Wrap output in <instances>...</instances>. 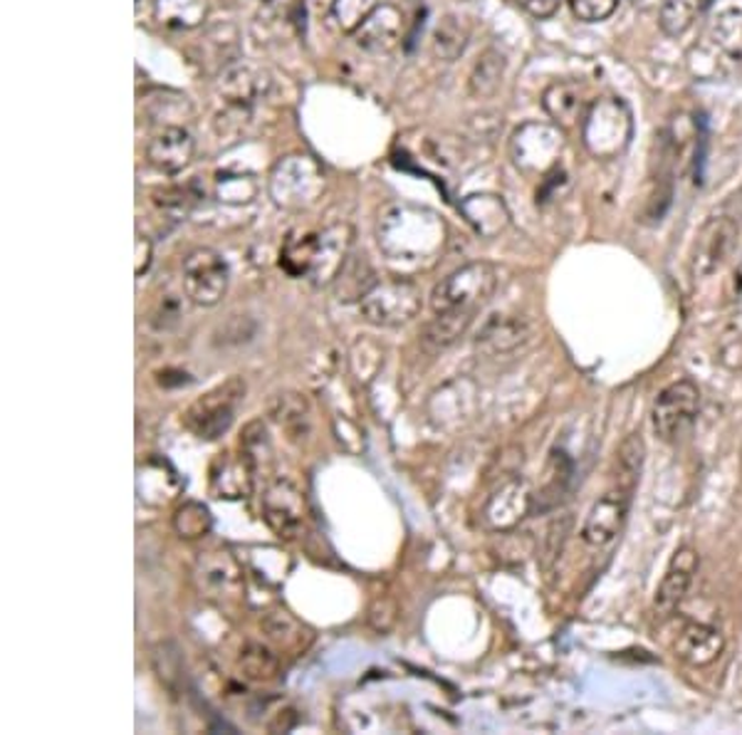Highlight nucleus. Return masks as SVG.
Segmentation results:
<instances>
[{"label": "nucleus", "mask_w": 742, "mask_h": 735, "mask_svg": "<svg viewBox=\"0 0 742 735\" xmlns=\"http://www.w3.org/2000/svg\"><path fill=\"white\" fill-rule=\"evenodd\" d=\"M337 0H305V8L310 10L315 18H325L332 13V8Z\"/></svg>", "instance_id": "nucleus-51"}, {"label": "nucleus", "mask_w": 742, "mask_h": 735, "mask_svg": "<svg viewBox=\"0 0 742 735\" xmlns=\"http://www.w3.org/2000/svg\"><path fill=\"white\" fill-rule=\"evenodd\" d=\"M498 287V271L488 261L466 263L446 275L431 293V309L438 313L478 315Z\"/></svg>", "instance_id": "nucleus-2"}, {"label": "nucleus", "mask_w": 742, "mask_h": 735, "mask_svg": "<svg viewBox=\"0 0 742 735\" xmlns=\"http://www.w3.org/2000/svg\"><path fill=\"white\" fill-rule=\"evenodd\" d=\"M738 238L740 225L730 216H713L698 228L691 253H688V271L696 281L713 277L733 258Z\"/></svg>", "instance_id": "nucleus-9"}, {"label": "nucleus", "mask_w": 742, "mask_h": 735, "mask_svg": "<svg viewBox=\"0 0 742 735\" xmlns=\"http://www.w3.org/2000/svg\"><path fill=\"white\" fill-rule=\"evenodd\" d=\"M270 90H273V77H270L268 70L253 65V62L238 60L221 75V95L226 105L253 107L258 99L268 97Z\"/></svg>", "instance_id": "nucleus-19"}, {"label": "nucleus", "mask_w": 742, "mask_h": 735, "mask_svg": "<svg viewBox=\"0 0 742 735\" xmlns=\"http://www.w3.org/2000/svg\"><path fill=\"white\" fill-rule=\"evenodd\" d=\"M327 189V176L310 154H288L270 171V196L285 211H305Z\"/></svg>", "instance_id": "nucleus-4"}, {"label": "nucleus", "mask_w": 742, "mask_h": 735, "mask_svg": "<svg viewBox=\"0 0 742 735\" xmlns=\"http://www.w3.org/2000/svg\"><path fill=\"white\" fill-rule=\"evenodd\" d=\"M527 337H530L527 319L512 315H493L483 327H480V333L475 337V349L490 357L508 355V351H515L520 345H525Z\"/></svg>", "instance_id": "nucleus-24"}, {"label": "nucleus", "mask_w": 742, "mask_h": 735, "mask_svg": "<svg viewBox=\"0 0 742 735\" xmlns=\"http://www.w3.org/2000/svg\"><path fill=\"white\" fill-rule=\"evenodd\" d=\"M396 619H399V607L391 597H376L374 602L369 605V612H367V622L374 631H379V634H386V631H391Z\"/></svg>", "instance_id": "nucleus-46"}, {"label": "nucleus", "mask_w": 742, "mask_h": 735, "mask_svg": "<svg viewBox=\"0 0 742 735\" xmlns=\"http://www.w3.org/2000/svg\"><path fill=\"white\" fill-rule=\"evenodd\" d=\"M255 469L248 461V455L240 451L218 453V459L211 463V493L216 498L223 501H240L253 493Z\"/></svg>", "instance_id": "nucleus-18"}, {"label": "nucleus", "mask_w": 742, "mask_h": 735, "mask_svg": "<svg viewBox=\"0 0 742 735\" xmlns=\"http://www.w3.org/2000/svg\"><path fill=\"white\" fill-rule=\"evenodd\" d=\"M238 669L248 681L270 683L280 676V659L273 649L260 641H245L238 654Z\"/></svg>", "instance_id": "nucleus-29"}, {"label": "nucleus", "mask_w": 742, "mask_h": 735, "mask_svg": "<svg viewBox=\"0 0 742 735\" xmlns=\"http://www.w3.org/2000/svg\"><path fill=\"white\" fill-rule=\"evenodd\" d=\"M631 493L634 491L626 489V485L612 483V489L594 501L582 525V540L587 543V547L606 550V547L614 545L626 523V515H629Z\"/></svg>", "instance_id": "nucleus-11"}, {"label": "nucleus", "mask_w": 742, "mask_h": 735, "mask_svg": "<svg viewBox=\"0 0 742 735\" xmlns=\"http://www.w3.org/2000/svg\"><path fill=\"white\" fill-rule=\"evenodd\" d=\"M260 627H263L265 637L282 651H297L300 647L305 649L302 637H310L297 619L288 612H270Z\"/></svg>", "instance_id": "nucleus-33"}, {"label": "nucleus", "mask_w": 742, "mask_h": 735, "mask_svg": "<svg viewBox=\"0 0 742 735\" xmlns=\"http://www.w3.org/2000/svg\"><path fill=\"white\" fill-rule=\"evenodd\" d=\"M505 70H508V57L500 53L498 48L483 50L468 75V95L473 99L495 97L500 87H503Z\"/></svg>", "instance_id": "nucleus-26"}, {"label": "nucleus", "mask_w": 742, "mask_h": 735, "mask_svg": "<svg viewBox=\"0 0 742 735\" xmlns=\"http://www.w3.org/2000/svg\"><path fill=\"white\" fill-rule=\"evenodd\" d=\"M154 669H156V676L161 679V683L166 689H176L181 681V651L176 649V644L171 641H161L159 647L154 649Z\"/></svg>", "instance_id": "nucleus-42"}, {"label": "nucleus", "mask_w": 742, "mask_h": 735, "mask_svg": "<svg viewBox=\"0 0 742 735\" xmlns=\"http://www.w3.org/2000/svg\"><path fill=\"white\" fill-rule=\"evenodd\" d=\"M263 517L282 540H292L305 523V495L290 479H275L263 495Z\"/></svg>", "instance_id": "nucleus-12"}, {"label": "nucleus", "mask_w": 742, "mask_h": 735, "mask_svg": "<svg viewBox=\"0 0 742 735\" xmlns=\"http://www.w3.org/2000/svg\"><path fill=\"white\" fill-rule=\"evenodd\" d=\"M733 293L735 297H742V255L735 265V273H733Z\"/></svg>", "instance_id": "nucleus-52"}, {"label": "nucleus", "mask_w": 742, "mask_h": 735, "mask_svg": "<svg viewBox=\"0 0 742 735\" xmlns=\"http://www.w3.org/2000/svg\"><path fill=\"white\" fill-rule=\"evenodd\" d=\"M671 199H673V171L661 169V174L654 179V191L649 193V199H646L644 206L646 221H661L668 211V206H671Z\"/></svg>", "instance_id": "nucleus-43"}, {"label": "nucleus", "mask_w": 742, "mask_h": 735, "mask_svg": "<svg viewBox=\"0 0 742 735\" xmlns=\"http://www.w3.org/2000/svg\"><path fill=\"white\" fill-rule=\"evenodd\" d=\"M194 585L206 602L223 612H236L245 602L243 567L228 547H211L196 557Z\"/></svg>", "instance_id": "nucleus-3"}, {"label": "nucleus", "mask_w": 742, "mask_h": 735, "mask_svg": "<svg viewBox=\"0 0 742 735\" xmlns=\"http://www.w3.org/2000/svg\"><path fill=\"white\" fill-rule=\"evenodd\" d=\"M461 211L468 219V223L483 238H495L503 233L510 223V211L493 193H473L461 203Z\"/></svg>", "instance_id": "nucleus-25"}, {"label": "nucleus", "mask_w": 742, "mask_h": 735, "mask_svg": "<svg viewBox=\"0 0 742 735\" xmlns=\"http://www.w3.org/2000/svg\"><path fill=\"white\" fill-rule=\"evenodd\" d=\"M317 248V235H292L282 245L280 265L285 267V273L292 277H307L312 267V258H315Z\"/></svg>", "instance_id": "nucleus-34"}, {"label": "nucleus", "mask_w": 742, "mask_h": 735, "mask_svg": "<svg viewBox=\"0 0 742 735\" xmlns=\"http://www.w3.org/2000/svg\"><path fill=\"white\" fill-rule=\"evenodd\" d=\"M181 319V305H179V297L176 295H166L159 305V313H156L154 323L159 327H171Z\"/></svg>", "instance_id": "nucleus-48"}, {"label": "nucleus", "mask_w": 742, "mask_h": 735, "mask_svg": "<svg viewBox=\"0 0 742 735\" xmlns=\"http://www.w3.org/2000/svg\"><path fill=\"white\" fill-rule=\"evenodd\" d=\"M636 6H644V8H651V6H663L666 0H634Z\"/></svg>", "instance_id": "nucleus-53"}, {"label": "nucleus", "mask_w": 742, "mask_h": 735, "mask_svg": "<svg viewBox=\"0 0 742 735\" xmlns=\"http://www.w3.org/2000/svg\"><path fill=\"white\" fill-rule=\"evenodd\" d=\"M515 3L522 8V10H527V13L532 18H552L557 13V8L562 0H515Z\"/></svg>", "instance_id": "nucleus-50"}, {"label": "nucleus", "mask_w": 742, "mask_h": 735, "mask_svg": "<svg viewBox=\"0 0 742 735\" xmlns=\"http://www.w3.org/2000/svg\"><path fill=\"white\" fill-rule=\"evenodd\" d=\"M191 193L188 189H181V186H171V189H164V191H156L154 193V206L159 209L161 216L171 221H181L191 211Z\"/></svg>", "instance_id": "nucleus-44"}, {"label": "nucleus", "mask_w": 742, "mask_h": 735, "mask_svg": "<svg viewBox=\"0 0 742 735\" xmlns=\"http://www.w3.org/2000/svg\"><path fill=\"white\" fill-rule=\"evenodd\" d=\"M424 295L409 277L374 281L359 300V309L367 323L376 327H401L421 313Z\"/></svg>", "instance_id": "nucleus-6"}, {"label": "nucleus", "mask_w": 742, "mask_h": 735, "mask_svg": "<svg viewBox=\"0 0 742 735\" xmlns=\"http://www.w3.org/2000/svg\"><path fill=\"white\" fill-rule=\"evenodd\" d=\"M698 567H700V557L693 547L691 545L678 547L671 557V563H668L666 567L663 579L656 587V595H654L656 615L671 617L676 609L683 605V599L688 597V592H691V587H693Z\"/></svg>", "instance_id": "nucleus-13"}, {"label": "nucleus", "mask_w": 742, "mask_h": 735, "mask_svg": "<svg viewBox=\"0 0 742 735\" xmlns=\"http://www.w3.org/2000/svg\"><path fill=\"white\" fill-rule=\"evenodd\" d=\"M213 527V517L208 513L203 503L188 501L184 503L179 511L174 515V531L184 540H198V537H206Z\"/></svg>", "instance_id": "nucleus-35"}, {"label": "nucleus", "mask_w": 742, "mask_h": 735, "mask_svg": "<svg viewBox=\"0 0 742 735\" xmlns=\"http://www.w3.org/2000/svg\"><path fill=\"white\" fill-rule=\"evenodd\" d=\"M196 144L184 127H169L156 134L146 147V159L161 174H179L194 159Z\"/></svg>", "instance_id": "nucleus-22"}, {"label": "nucleus", "mask_w": 742, "mask_h": 735, "mask_svg": "<svg viewBox=\"0 0 742 735\" xmlns=\"http://www.w3.org/2000/svg\"><path fill=\"white\" fill-rule=\"evenodd\" d=\"M735 201H738V209H740V213H742V186H740V191L735 193Z\"/></svg>", "instance_id": "nucleus-54"}, {"label": "nucleus", "mask_w": 742, "mask_h": 735, "mask_svg": "<svg viewBox=\"0 0 742 735\" xmlns=\"http://www.w3.org/2000/svg\"><path fill=\"white\" fill-rule=\"evenodd\" d=\"M725 649V637L720 629L703 624V622H688L676 634L673 651L683 664L693 669H703L715 664Z\"/></svg>", "instance_id": "nucleus-20"}, {"label": "nucleus", "mask_w": 742, "mask_h": 735, "mask_svg": "<svg viewBox=\"0 0 742 735\" xmlns=\"http://www.w3.org/2000/svg\"><path fill=\"white\" fill-rule=\"evenodd\" d=\"M240 451L248 455V461L253 463L255 473L260 471V465H265L268 461H273V447H270L268 431L260 421L248 423L243 437H240Z\"/></svg>", "instance_id": "nucleus-39"}, {"label": "nucleus", "mask_w": 742, "mask_h": 735, "mask_svg": "<svg viewBox=\"0 0 742 735\" xmlns=\"http://www.w3.org/2000/svg\"><path fill=\"white\" fill-rule=\"evenodd\" d=\"M703 3H710V0H703Z\"/></svg>", "instance_id": "nucleus-55"}, {"label": "nucleus", "mask_w": 742, "mask_h": 735, "mask_svg": "<svg viewBox=\"0 0 742 735\" xmlns=\"http://www.w3.org/2000/svg\"><path fill=\"white\" fill-rule=\"evenodd\" d=\"M582 137L594 157H616L631 139V112L614 97L592 102L582 122Z\"/></svg>", "instance_id": "nucleus-7"}, {"label": "nucleus", "mask_w": 742, "mask_h": 735, "mask_svg": "<svg viewBox=\"0 0 742 735\" xmlns=\"http://www.w3.org/2000/svg\"><path fill=\"white\" fill-rule=\"evenodd\" d=\"M231 271L226 258L213 248H196L184 258L186 297L198 307H213L228 293Z\"/></svg>", "instance_id": "nucleus-10"}, {"label": "nucleus", "mask_w": 742, "mask_h": 735, "mask_svg": "<svg viewBox=\"0 0 742 735\" xmlns=\"http://www.w3.org/2000/svg\"><path fill=\"white\" fill-rule=\"evenodd\" d=\"M154 18L171 30H194L208 18V0H156Z\"/></svg>", "instance_id": "nucleus-28"}, {"label": "nucleus", "mask_w": 742, "mask_h": 735, "mask_svg": "<svg viewBox=\"0 0 742 735\" xmlns=\"http://www.w3.org/2000/svg\"><path fill=\"white\" fill-rule=\"evenodd\" d=\"M379 6V0H337L330 15L334 18V23H337L342 33L354 35L364 25V20Z\"/></svg>", "instance_id": "nucleus-38"}, {"label": "nucleus", "mask_w": 742, "mask_h": 735, "mask_svg": "<svg viewBox=\"0 0 742 735\" xmlns=\"http://www.w3.org/2000/svg\"><path fill=\"white\" fill-rule=\"evenodd\" d=\"M470 43V25L458 15H443L433 30V53L446 62H453L466 53Z\"/></svg>", "instance_id": "nucleus-30"}, {"label": "nucleus", "mask_w": 742, "mask_h": 735, "mask_svg": "<svg viewBox=\"0 0 742 735\" xmlns=\"http://www.w3.org/2000/svg\"><path fill=\"white\" fill-rule=\"evenodd\" d=\"M258 196V181L248 174H218L216 179V199L221 203L243 206L250 203Z\"/></svg>", "instance_id": "nucleus-37"}, {"label": "nucleus", "mask_w": 742, "mask_h": 735, "mask_svg": "<svg viewBox=\"0 0 742 735\" xmlns=\"http://www.w3.org/2000/svg\"><path fill=\"white\" fill-rule=\"evenodd\" d=\"M191 60L206 75H223L240 57V33L233 23L208 28L191 48Z\"/></svg>", "instance_id": "nucleus-15"}, {"label": "nucleus", "mask_w": 742, "mask_h": 735, "mask_svg": "<svg viewBox=\"0 0 742 735\" xmlns=\"http://www.w3.org/2000/svg\"><path fill=\"white\" fill-rule=\"evenodd\" d=\"M404 30V13L391 3H382L374 13L364 20V25L354 33V40L367 53L382 55L389 53L401 40Z\"/></svg>", "instance_id": "nucleus-21"}, {"label": "nucleus", "mask_w": 742, "mask_h": 735, "mask_svg": "<svg viewBox=\"0 0 742 735\" xmlns=\"http://www.w3.org/2000/svg\"><path fill=\"white\" fill-rule=\"evenodd\" d=\"M532 503H535V495H532L530 485L520 479H512L490 495L483 517L493 531L505 533L520 525L522 517L530 513Z\"/></svg>", "instance_id": "nucleus-16"}, {"label": "nucleus", "mask_w": 742, "mask_h": 735, "mask_svg": "<svg viewBox=\"0 0 742 735\" xmlns=\"http://www.w3.org/2000/svg\"><path fill=\"white\" fill-rule=\"evenodd\" d=\"M352 238L354 231L347 223H334L325 231L317 233V248H315V258H312V267H310V283L315 287H325L334 283L344 271L349 258V248H352Z\"/></svg>", "instance_id": "nucleus-14"}, {"label": "nucleus", "mask_w": 742, "mask_h": 735, "mask_svg": "<svg viewBox=\"0 0 742 735\" xmlns=\"http://www.w3.org/2000/svg\"><path fill=\"white\" fill-rule=\"evenodd\" d=\"M592 102L587 99V90L574 80L552 82L542 95V107H545L547 117L557 124V127H574V124L584 122Z\"/></svg>", "instance_id": "nucleus-23"}, {"label": "nucleus", "mask_w": 742, "mask_h": 735, "mask_svg": "<svg viewBox=\"0 0 742 735\" xmlns=\"http://www.w3.org/2000/svg\"><path fill=\"white\" fill-rule=\"evenodd\" d=\"M569 527H572V517H560V521H552L547 527V535H545V555L547 560H557L560 553L564 550V543H567V535H569Z\"/></svg>", "instance_id": "nucleus-47"}, {"label": "nucleus", "mask_w": 742, "mask_h": 735, "mask_svg": "<svg viewBox=\"0 0 742 735\" xmlns=\"http://www.w3.org/2000/svg\"><path fill=\"white\" fill-rule=\"evenodd\" d=\"M572 13L582 23H602L619 8V0H569Z\"/></svg>", "instance_id": "nucleus-45"}, {"label": "nucleus", "mask_w": 742, "mask_h": 735, "mask_svg": "<svg viewBox=\"0 0 742 735\" xmlns=\"http://www.w3.org/2000/svg\"><path fill=\"white\" fill-rule=\"evenodd\" d=\"M146 114H149L151 122H164L166 124L164 129H169V127H181V122H186V117H191L194 114V107L186 97L171 95V97L154 99L149 109H146Z\"/></svg>", "instance_id": "nucleus-41"}, {"label": "nucleus", "mask_w": 742, "mask_h": 735, "mask_svg": "<svg viewBox=\"0 0 742 735\" xmlns=\"http://www.w3.org/2000/svg\"><path fill=\"white\" fill-rule=\"evenodd\" d=\"M270 417L278 423V427L285 431L288 441L300 443L310 437V403L307 399L297 395V391H285V395H278L273 407H270Z\"/></svg>", "instance_id": "nucleus-27"}, {"label": "nucleus", "mask_w": 742, "mask_h": 735, "mask_svg": "<svg viewBox=\"0 0 742 735\" xmlns=\"http://www.w3.org/2000/svg\"><path fill=\"white\" fill-rule=\"evenodd\" d=\"M644 459H646V443L641 439V433H629L621 441L619 451H616V461H614V483L626 485V489H636L639 483V475L644 469Z\"/></svg>", "instance_id": "nucleus-31"}, {"label": "nucleus", "mask_w": 742, "mask_h": 735, "mask_svg": "<svg viewBox=\"0 0 742 735\" xmlns=\"http://www.w3.org/2000/svg\"><path fill=\"white\" fill-rule=\"evenodd\" d=\"M475 315L468 313H438L433 315L431 323L424 329V342L433 349H446L451 347L458 337L468 333V327L473 325Z\"/></svg>", "instance_id": "nucleus-32"}, {"label": "nucleus", "mask_w": 742, "mask_h": 735, "mask_svg": "<svg viewBox=\"0 0 742 735\" xmlns=\"http://www.w3.org/2000/svg\"><path fill=\"white\" fill-rule=\"evenodd\" d=\"M245 381L231 377L208 389L184 411V427L201 441L221 439L233 427L240 403L245 401Z\"/></svg>", "instance_id": "nucleus-5"}, {"label": "nucleus", "mask_w": 742, "mask_h": 735, "mask_svg": "<svg viewBox=\"0 0 742 735\" xmlns=\"http://www.w3.org/2000/svg\"><path fill=\"white\" fill-rule=\"evenodd\" d=\"M700 411V389L691 379H678L656 397L651 409L654 433L663 443L681 441L693 429Z\"/></svg>", "instance_id": "nucleus-8"}, {"label": "nucleus", "mask_w": 742, "mask_h": 735, "mask_svg": "<svg viewBox=\"0 0 742 735\" xmlns=\"http://www.w3.org/2000/svg\"><path fill=\"white\" fill-rule=\"evenodd\" d=\"M713 40L728 57L742 60V10H723L713 20Z\"/></svg>", "instance_id": "nucleus-36"}, {"label": "nucleus", "mask_w": 742, "mask_h": 735, "mask_svg": "<svg viewBox=\"0 0 742 735\" xmlns=\"http://www.w3.org/2000/svg\"><path fill=\"white\" fill-rule=\"evenodd\" d=\"M696 20V6L691 0H666L661 6V30L668 38L683 35Z\"/></svg>", "instance_id": "nucleus-40"}, {"label": "nucleus", "mask_w": 742, "mask_h": 735, "mask_svg": "<svg viewBox=\"0 0 742 735\" xmlns=\"http://www.w3.org/2000/svg\"><path fill=\"white\" fill-rule=\"evenodd\" d=\"M560 139V132L550 124H525L512 137V157L522 169H545L557 157L562 147Z\"/></svg>", "instance_id": "nucleus-17"}, {"label": "nucleus", "mask_w": 742, "mask_h": 735, "mask_svg": "<svg viewBox=\"0 0 742 735\" xmlns=\"http://www.w3.org/2000/svg\"><path fill=\"white\" fill-rule=\"evenodd\" d=\"M376 241L391 265L431 267L443 253L448 228L441 216L424 206L394 203L379 216Z\"/></svg>", "instance_id": "nucleus-1"}, {"label": "nucleus", "mask_w": 742, "mask_h": 735, "mask_svg": "<svg viewBox=\"0 0 742 735\" xmlns=\"http://www.w3.org/2000/svg\"><path fill=\"white\" fill-rule=\"evenodd\" d=\"M151 255H154V245L149 238L144 233H137V241H134V258H137V265H134V273L144 275L151 265Z\"/></svg>", "instance_id": "nucleus-49"}]
</instances>
